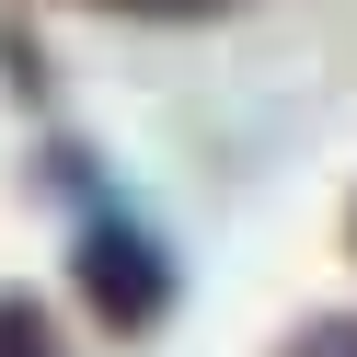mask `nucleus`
<instances>
[{"mask_svg":"<svg viewBox=\"0 0 357 357\" xmlns=\"http://www.w3.org/2000/svg\"><path fill=\"white\" fill-rule=\"evenodd\" d=\"M70 265H81V300H93L104 334H150V323L173 311V254L139 231V219H116V208L81 219V254H70Z\"/></svg>","mask_w":357,"mask_h":357,"instance_id":"f257e3e1","label":"nucleus"},{"mask_svg":"<svg viewBox=\"0 0 357 357\" xmlns=\"http://www.w3.org/2000/svg\"><path fill=\"white\" fill-rule=\"evenodd\" d=\"M0 357H58V334H47V311H35L24 288H0Z\"/></svg>","mask_w":357,"mask_h":357,"instance_id":"f03ea898","label":"nucleus"},{"mask_svg":"<svg viewBox=\"0 0 357 357\" xmlns=\"http://www.w3.org/2000/svg\"><path fill=\"white\" fill-rule=\"evenodd\" d=\"M300 357H357V323H323V334H300Z\"/></svg>","mask_w":357,"mask_h":357,"instance_id":"7ed1b4c3","label":"nucleus"},{"mask_svg":"<svg viewBox=\"0 0 357 357\" xmlns=\"http://www.w3.org/2000/svg\"><path fill=\"white\" fill-rule=\"evenodd\" d=\"M93 12H219V0H93Z\"/></svg>","mask_w":357,"mask_h":357,"instance_id":"20e7f679","label":"nucleus"}]
</instances>
